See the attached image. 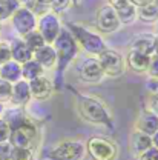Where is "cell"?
Segmentation results:
<instances>
[{
	"mask_svg": "<svg viewBox=\"0 0 158 160\" xmlns=\"http://www.w3.org/2000/svg\"><path fill=\"white\" fill-rule=\"evenodd\" d=\"M77 112L80 119L89 125L112 126L114 123L109 106L97 96L80 94L77 97Z\"/></svg>",
	"mask_w": 158,
	"mask_h": 160,
	"instance_id": "obj_1",
	"label": "cell"
},
{
	"mask_svg": "<svg viewBox=\"0 0 158 160\" xmlns=\"http://www.w3.org/2000/svg\"><path fill=\"white\" fill-rule=\"evenodd\" d=\"M66 28L69 29L72 37L79 43L80 49H83L86 54H89L92 57H97L98 54H101L108 48V45H106L104 39L101 37V34L95 32V31H91L89 28H86L83 25L68 23Z\"/></svg>",
	"mask_w": 158,
	"mask_h": 160,
	"instance_id": "obj_2",
	"label": "cell"
},
{
	"mask_svg": "<svg viewBox=\"0 0 158 160\" xmlns=\"http://www.w3.org/2000/svg\"><path fill=\"white\" fill-rule=\"evenodd\" d=\"M55 52H57V69L60 72H63L71 62H74L75 57L79 56L80 52V46L79 43L75 42V39L72 37V34L69 32V29L66 26L61 28V31L59 32L57 39L54 40L52 43Z\"/></svg>",
	"mask_w": 158,
	"mask_h": 160,
	"instance_id": "obj_3",
	"label": "cell"
},
{
	"mask_svg": "<svg viewBox=\"0 0 158 160\" xmlns=\"http://www.w3.org/2000/svg\"><path fill=\"white\" fill-rule=\"evenodd\" d=\"M86 145V154L92 160H117L118 159V146L109 137L104 136H92L89 137Z\"/></svg>",
	"mask_w": 158,
	"mask_h": 160,
	"instance_id": "obj_4",
	"label": "cell"
},
{
	"mask_svg": "<svg viewBox=\"0 0 158 160\" xmlns=\"http://www.w3.org/2000/svg\"><path fill=\"white\" fill-rule=\"evenodd\" d=\"M103 76L104 77H111V79H117L121 77L126 71V60L124 56L112 48H106L101 54L97 56Z\"/></svg>",
	"mask_w": 158,
	"mask_h": 160,
	"instance_id": "obj_5",
	"label": "cell"
},
{
	"mask_svg": "<svg viewBox=\"0 0 158 160\" xmlns=\"http://www.w3.org/2000/svg\"><path fill=\"white\" fill-rule=\"evenodd\" d=\"M86 157V145L83 140H63L51 151L52 160H83Z\"/></svg>",
	"mask_w": 158,
	"mask_h": 160,
	"instance_id": "obj_6",
	"label": "cell"
},
{
	"mask_svg": "<svg viewBox=\"0 0 158 160\" xmlns=\"http://www.w3.org/2000/svg\"><path fill=\"white\" fill-rule=\"evenodd\" d=\"M63 28V23L60 20V16L51 12V11H46L43 14H40L37 17V31L41 34V37L45 39V42L48 45H52L54 40L57 39L59 32Z\"/></svg>",
	"mask_w": 158,
	"mask_h": 160,
	"instance_id": "obj_7",
	"label": "cell"
},
{
	"mask_svg": "<svg viewBox=\"0 0 158 160\" xmlns=\"http://www.w3.org/2000/svg\"><path fill=\"white\" fill-rule=\"evenodd\" d=\"M95 28L98 34H114L121 28L117 12L109 3L101 5L95 12Z\"/></svg>",
	"mask_w": 158,
	"mask_h": 160,
	"instance_id": "obj_8",
	"label": "cell"
},
{
	"mask_svg": "<svg viewBox=\"0 0 158 160\" xmlns=\"http://www.w3.org/2000/svg\"><path fill=\"white\" fill-rule=\"evenodd\" d=\"M37 136H39L37 125L29 119L23 126H20L19 129L11 131L8 142L14 148H29V149H32V145L36 143Z\"/></svg>",
	"mask_w": 158,
	"mask_h": 160,
	"instance_id": "obj_9",
	"label": "cell"
},
{
	"mask_svg": "<svg viewBox=\"0 0 158 160\" xmlns=\"http://www.w3.org/2000/svg\"><path fill=\"white\" fill-rule=\"evenodd\" d=\"M11 25L14 31L19 34L20 37L26 36L28 32L34 31L37 28V14L25 6H20L19 9L11 16Z\"/></svg>",
	"mask_w": 158,
	"mask_h": 160,
	"instance_id": "obj_10",
	"label": "cell"
},
{
	"mask_svg": "<svg viewBox=\"0 0 158 160\" xmlns=\"http://www.w3.org/2000/svg\"><path fill=\"white\" fill-rule=\"evenodd\" d=\"M75 71H77L79 79L86 83H98L104 77L97 57H92V56L80 60L75 66Z\"/></svg>",
	"mask_w": 158,
	"mask_h": 160,
	"instance_id": "obj_11",
	"label": "cell"
},
{
	"mask_svg": "<svg viewBox=\"0 0 158 160\" xmlns=\"http://www.w3.org/2000/svg\"><path fill=\"white\" fill-rule=\"evenodd\" d=\"M28 83H29V89H31V97L34 100L45 102V100L51 99V96L54 92V83L51 82L49 77L40 76Z\"/></svg>",
	"mask_w": 158,
	"mask_h": 160,
	"instance_id": "obj_12",
	"label": "cell"
},
{
	"mask_svg": "<svg viewBox=\"0 0 158 160\" xmlns=\"http://www.w3.org/2000/svg\"><path fill=\"white\" fill-rule=\"evenodd\" d=\"M108 3L117 12L121 25H131L137 20V6L131 0H111Z\"/></svg>",
	"mask_w": 158,
	"mask_h": 160,
	"instance_id": "obj_13",
	"label": "cell"
},
{
	"mask_svg": "<svg viewBox=\"0 0 158 160\" xmlns=\"http://www.w3.org/2000/svg\"><path fill=\"white\" fill-rule=\"evenodd\" d=\"M32 59L36 60L45 71L54 69L57 66V52H55L54 46L48 45V43H45L41 48H39L37 51L32 52Z\"/></svg>",
	"mask_w": 158,
	"mask_h": 160,
	"instance_id": "obj_14",
	"label": "cell"
},
{
	"mask_svg": "<svg viewBox=\"0 0 158 160\" xmlns=\"http://www.w3.org/2000/svg\"><path fill=\"white\" fill-rule=\"evenodd\" d=\"M126 60V66L135 72V74H146L147 68H149V62H151V56L144 54L141 51H135V49H129L127 56L124 57Z\"/></svg>",
	"mask_w": 158,
	"mask_h": 160,
	"instance_id": "obj_15",
	"label": "cell"
},
{
	"mask_svg": "<svg viewBox=\"0 0 158 160\" xmlns=\"http://www.w3.org/2000/svg\"><path fill=\"white\" fill-rule=\"evenodd\" d=\"M0 117L6 122V125L9 126L11 131L19 129L20 126H23V125L29 120L26 111H25V108H19V106L3 108V112H2Z\"/></svg>",
	"mask_w": 158,
	"mask_h": 160,
	"instance_id": "obj_16",
	"label": "cell"
},
{
	"mask_svg": "<svg viewBox=\"0 0 158 160\" xmlns=\"http://www.w3.org/2000/svg\"><path fill=\"white\" fill-rule=\"evenodd\" d=\"M134 129H137L143 134L152 136L158 131V117L155 114H152L151 111L144 109L137 116L135 123H134Z\"/></svg>",
	"mask_w": 158,
	"mask_h": 160,
	"instance_id": "obj_17",
	"label": "cell"
},
{
	"mask_svg": "<svg viewBox=\"0 0 158 160\" xmlns=\"http://www.w3.org/2000/svg\"><path fill=\"white\" fill-rule=\"evenodd\" d=\"M32 100L31 97V89H29V83L26 80H19L16 83H12V94H11V102L12 106H19L25 108L28 106V103Z\"/></svg>",
	"mask_w": 158,
	"mask_h": 160,
	"instance_id": "obj_18",
	"label": "cell"
},
{
	"mask_svg": "<svg viewBox=\"0 0 158 160\" xmlns=\"http://www.w3.org/2000/svg\"><path fill=\"white\" fill-rule=\"evenodd\" d=\"M152 146V140L151 136L143 134L137 129H134L129 136V152L134 157H138L141 152H144L146 149H149Z\"/></svg>",
	"mask_w": 158,
	"mask_h": 160,
	"instance_id": "obj_19",
	"label": "cell"
},
{
	"mask_svg": "<svg viewBox=\"0 0 158 160\" xmlns=\"http://www.w3.org/2000/svg\"><path fill=\"white\" fill-rule=\"evenodd\" d=\"M9 46H11V60L23 65L25 62L32 59V51L26 46V43L23 42L22 37L9 42Z\"/></svg>",
	"mask_w": 158,
	"mask_h": 160,
	"instance_id": "obj_20",
	"label": "cell"
},
{
	"mask_svg": "<svg viewBox=\"0 0 158 160\" xmlns=\"http://www.w3.org/2000/svg\"><path fill=\"white\" fill-rule=\"evenodd\" d=\"M154 40H155V34L151 32H140L137 34L132 42H131V49L135 51H141L144 54L152 56L154 54Z\"/></svg>",
	"mask_w": 158,
	"mask_h": 160,
	"instance_id": "obj_21",
	"label": "cell"
},
{
	"mask_svg": "<svg viewBox=\"0 0 158 160\" xmlns=\"http://www.w3.org/2000/svg\"><path fill=\"white\" fill-rule=\"evenodd\" d=\"M0 79L6 80L9 83H16V82L22 80V65L14 60L2 63L0 65Z\"/></svg>",
	"mask_w": 158,
	"mask_h": 160,
	"instance_id": "obj_22",
	"label": "cell"
},
{
	"mask_svg": "<svg viewBox=\"0 0 158 160\" xmlns=\"http://www.w3.org/2000/svg\"><path fill=\"white\" fill-rule=\"evenodd\" d=\"M137 19L144 23H157L158 22V0L149 2L137 8Z\"/></svg>",
	"mask_w": 158,
	"mask_h": 160,
	"instance_id": "obj_23",
	"label": "cell"
},
{
	"mask_svg": "<svg viewBox=\"0 0 158 160\" xmlns=\"http://www.w3.org/2000/svg\"><path fill=\"white\" fill-rule=\"evenodd\" d=\"M40 76H45V69L34 59L28 60L22 65V79L23 80L31 82V80L37 79Z\"/></svg>",
	"mask_w": 158,
	"mask_h": 160,
	"instance_id": "obj_24",
	"label": "cell"
},
{
	"mask_svg": "<svg viewBox=\"0 0 158 160\" xmlns=\"http://www.w3.org/2000/svg\"><path fill=\"white\" fill-rule=\"evenodd\" d=\"M20 2L19 0H0V20L5 22V20H9L11 16L19 9Z\"/></svg>",
	"mask_w": 158,
	"mask_h": 160,
	"instance_id": "obj_25",
	"label": "cell"
},
{
	"mask_svg": "<svg viewBox=\"0 0 158 160\" xmlns=\"http://www.w3.org/2000/svg\"><path fill=\"white\" fill-rule=\"evenodd\" d=\"M23 39V42L26 43V46L34 52V51H37L39 48H41L46 42H45V39L41 37V34H40L37 29H34V31H31V32H28L26 36H23L22 37Z\"/></svg>",
	"mask_w": 158,
	"mask_h": 160,
	"instance_id": "obj_26",
	"label": "cell"
},
{
	"mask_svg": "<svg viewBox=\"0 0 158 160\" xmlns=\"http://www.w3.org/2000/svg\"><path fill=\"white\" fill-rule=\"evenodd\" d=\"M11 94H12V83L0 79V105L5 106L6 103H9Z\"/></svg>",
	"mask_w": 158,
	"mask_h": 160,
	"instance_id": "obj_27",
	"label": "cell"
},
{
	"mask_svg": "<svg viewBox=\"0 0 158 160\" xmlns=\"http://www.w3.org/2000/svg\"><path fill=\"white\" fill-rule=\"evenodd\" d=\"M34 159V151L29 148H14L11 152V160H32Z\"/></svg>",
	"mask_w": 158,
	"mask_h": 160,
	"instance_id": "obj_28",
	"label": "cell"
},
{
	"mask_svg": "<svg viewBox=\"0 0 158 160\" xmlns=\"http://www.w3.org/2000/svg\"><path fill=\"white\" fill-rule=\"evenodd\" d=\"M71 6H72L71 0H52L49 3V11L54 12V14H57V16H60L61 12L68 11Z\"/></svg>",
	"mask_w": 158,
	"mask_h": 160,
	"instance_id": "obj_29",
	"label": "cell"
},
{
	"mask_svg": "<svg viewBox=\"0 0 158 160\" xmlns=\"http://www.w3.org/2000/svg\"><path fill=\"white\" fill-rule=\"evenodd\" d=\"M19 2H20V5H22V6H25V8H28V9L34 11V12L37 14V17H39L40 14H43V12H46V11H48V6L39 5V2H37V0H19Z\"/></svg>",
	"mask_w": 158,
	"mask_h": 160,
	"instance_id": "obj_30",
	"label": "cell"
},
{
	"mask_svg": "<svg viewBox=\"0 0 158 160\" xmlns=\"http://www.w3.org/2000/svg\"><path fill=\"white\" fill-rule=\"evenodd\" d=\"M11 60V46L9 42L6 40H0V65L6 63Z\"/></svg>",
	"mask_w": 158,
	"mask_h": 160,
	"instance_id": "obj_31",
	"label": "cell"
},
{
	"mask_svg": "<svg viewBox=\"0 0 158 160\" xmlns=\"http://www.w3.org/2000/svg\"><path fill=\"white\" fill-rule=\"evenodd\" d=\"M147 77H154V79H158V56L152 54L151 56V62H149V68L146 71Z\"/></svg>",
	"mask_w": 158,
	"mask_h": 160,
	"instance_id": "obj_32",
	"label": "cell"
},
{
	"mask_svg": "<svg viewBox=\"0 0 158 160\" xmlns=\"http://www.w3.org/2000/svg\"><path fill=\"white\" fill-rule=\"evenodd\" d=\"M11 152H12V145L9 142L0 143V160H11Z\"/></svg>",
	"mask_w": 158,
	"mask_h": 160,
	"instance_id": "obj_33",
	"label": "cell"
},
{
	"mask_svg": "<svg viewBox=\"0 0 158 160\" xmlns=\"http://www.w3.org/2000/svg\"><path fill=\"white\" fill-rule=\"evenodd\" d=\"M137 160H158V149L157 148H154V146H151L149 149H146L144 152H141Z\"/></svg>",
	"mask_w": 158,
	"mask_h": 160,
	"instance_id": "obj_34",
	"label": "cell"
},
{
	"mask_svg": "<svg viewBox=\"0 0 158 160\" xmlns=\"http://www.w3.org/2000/svg\"><path fill=\"white\" fill-rule=\"evenodd\" d=\"M9 134H11L9 126L6 125V122H5V120L0 117V143L8 142V140H9Z\"/></svg>",
	"mask_w": 158,
	"mask_h": 160,
	"instance_id": "obj_35",
	"label": "cell"
},
{
	"mask_svg": "<svg viewBox=\"0 0 158 160\" xmlns=\"http://www.w3.org/2000/svg\"><path fill=\"white\" fill-rule=\"evenodd\" d=\"M144 85H146V89L151 92V96H158V79L147 77Z\"/></svg>",
	"mask_w": 158,
	"mask_h": 160,
	"instance_id": "obj_36",
	"label": "cell"
},
{
	"mask_svg": "<svg viewBox=\"0 0 158 160\" xmlns=\"http://www.w3.org/2000/svg\"><path fill=\"white\" fill-rule=\"evenodd\" d=\"M147 111H151L152 114H155L158 117V96H151V100L147 103Z\"/></svg>",
	"mask_w": 158,
	"mask_h": 160,
	"instance_id": "obj_37",
	"label": "cell"
},
{
	"mask_svg": "<svg viewBox=\"0 0 158 160\" xmlns=\"http://www.w3.org/2000/svg\"><path fill=\"white\" fill-rule=\"evenodd\" d=\"M131 2L138 8V6H143V5H146V3H149V2H154V0H131Z\"/></svg>",
	"mask_w": 158,
	"mask_h": 160,
	"instance_id": "obj_38",
	"label": "cell"
},
{
	"mask_svg": "<svg viewBox=\"0 0 158 160\" xmlns=\"http://www.w3.org/2000/svg\"><path fill=\"white\" fill-rule=\"evenodd\" d=\"M151 140H152V146L158 149V131L155 132V134H152V136H151Z\"/></svg>",
	"mask_w": 158,
	"mask_h": 160,
	"instance_id": "obj_39",
	"label": "cell"
},
{
	"mask_svg": "<svg viewBox=\"0 0 158 160\" xmlns=\"http://www.w3.org/2000/svg\"><path fill=\"white\" fill-rule=\"evenodd\" d=\"M154 54L158 56V34H155V40H154Z\"/></svg>",
	"mask_w": 158,
	"mask_h": 160,
	"instance_id": "obj_40",
	"label": "cell"
},
{
	"mask_svg": "<svg viewBox=\"0 0 158 160\" xmlns=\"http://www.w3.org/2000/svg\"><path fill=\"white\" fill-rule=\"evenodd\" d=\"M39 2V5H43V6H48L49 8V3L52 2V0H37Z\"/></svg>",
	"mask_w": 158,
	"mask_h": 160,
	"instance_id": "obj_41",
	"label": "cell"
},
{
	"mask_svg": "<svg viewBox=\"0 0 158 160\" xmlns=\"http://www.w3.org/2000/svg\"><path fill=\"white\" fill-rule=\"evenodd\" d=\"M71 3H72V5H80L81 0H71Z\"/></svg>",
	"mask_w": 158,
	"mask_h": 160,
	"instance_id": "obj_42",
	"label": "cell"
},
{
	"mask_svg": "<svg viewBox=\"0 0 158 160\" xmlns=\"http://www.w3.org/2000/svg\"><path fill=\"white\" fill-rule=\"evenodd\" d=\"M3 108H5V106H3V105H0V116H2V112H3Z\"/></svg>",
	"mask_w": 158,
	"mask_h": 160,
	"instance_id": "obj_43",
	"label": "cell"
},
{
	"mask_svg": "<svg viewBox=\"0 0 158 160\" xmlns=\"http://www.w3.org/2000/svg\"><path fill=\"white\" fill-rule=\"evenodd\" d=\"M2 25H3V22H2V20H0V29H2Z\"/></svg>",
	"mask_w": 158,
	"mask_h": 160,
	"instance_id": "obj_44",
	"label": "cell"
},
{
	"mask_svg": "<svg viewBox=\"0 0 158 160\" xmlns=\"http://www.w3.org/2000/svg\"><path fill=\"white\" fill-rule=\"evenodd\" d=\"M157 34H158V22H157Z\"/></svg>",
	"mask_w": 158,
	"mask_h": 160,
	"instance_id": "obj_45",
	"label": "cell"
},
{
	"mask_svg": "<svg viewBox=\"0 0 158 160\" xmlns=\"http://www.w3.org/2000/svg\"><path fill=\"white\" fill-rule=\"evenodd\" d=\"M108 2H111V0H108Z\"/></svg>",
	"mask_w": 158,
	"mask_h": 160,
	"instance_id": "obj_46",
	"label": "cell"
}]
</instances>
